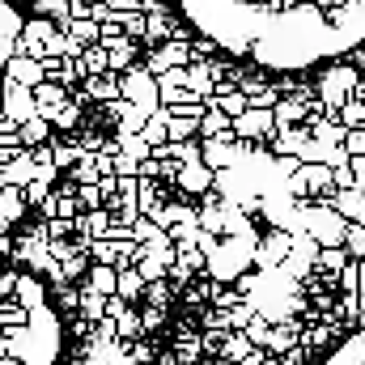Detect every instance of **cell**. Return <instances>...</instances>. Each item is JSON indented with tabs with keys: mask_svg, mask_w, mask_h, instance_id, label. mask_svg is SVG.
Returning <instances> with one entry per match:
<instances>
[{
	"mask_svg": "<svg viewBox=\"0 0 365 365\" xmlns=\"http://www.w3.org/2000/svg\"><path fill=\"white\" fill-rule=\"evenodd\" d=\"M200 327H204V331H230V323H225V310H217V306H204V310H200Z\"/></svg>",
	"mask_w": 365,
	"mask_h": 365,
	"instance_id": "obj_32",
	"label": "cell"
},
{
	"mask_svg": "<svg viewBox=\"0 0 365 365\" xmlns=\"http://www.w3.org/2000/svg\"><path fill=\"white\" fill-rule=\"evenodd\" d=\"M353 86H357V64H331L314 81V102L323 106V115H336L340 102L353 93Z\"/></svg>",
	"mask_w": 365,
	"mask_h": 365,
	"instance_id": "obj_1",
	"label": "cell"
},
{
	"mask_svg": "<svg viewBox=\"0 0 365 365\" xmlns=\"http://www.w3.org/2000/svg\"><path fill=\"white\" fill-rule=\"evenodd\" d=\"M86 289H93V293H115V268L90 259V268H86Z\"/></svg>",
	"mask_w": 365,
	"mask_h": 365,
	"instance_id": "obj_20",
	"label": "cell"
},
{
	"mask_svg": "<svg viewBox=\"0 0 365 365\" xmlns=\"http://www.w3.org/2000/svg\"><path fill=\"white\" fill-rule=\"evenodd\" d=\"M162 200H166L162 179H136V208H140V212H153Z\"/></svg>",
	"mask_w": 365,
	"mask_h": 365,
	"instance_id": "obj_19",
	"label": "cell"
},
{
	"mask_svg": "<svg viewBox=\"0 0 365 365\" xmlns=\"http://www.w3.org/2000/svg\"><path fill=\"white\" fill-rule=\"evenodd\" d=\"M175 179H179V191H182V195H191V200H195V195H204V191L212 187V170H208L204 162H182Z\"/></svg>",
	"mask_w": 365,
	"mask_h": 365,
	"instance_id": "obj_10",
	"label": "cell"
},
{
	"mask_svg": "<svg viewBox=\"0 0 365 365\" xmlns=\"http://www.w3.org/2000/svg\"><path fill=\"white\" fill-rule=\"evenodd\" d=\"M179 293H175V284L162 276V280H145V293H140V302H149V306H162V310H170V302H175Z\"/></svg>",
	"mask_w": 365,
	"mask_h": 365,
	"instance_id": "obj_18",
	"label": "cell"
},
{
	"mask_svg": "<svg viewBox=\"0 0 365 365\" xmlns=\"http://www.w3.org/2000/svg\"><path fill=\"white\" fill-rule=\"evenodd\" d=\"M195 136H200V140H238L230 115H221L217 106H204V115H200V123H195Z\"/></svg>",
	"mask_w": 365,
	"mask_h": 365,
	"instance_id": "obj_9",
	"label": "cell"
},
{
	"mask_svg": "<svg viewBox=\"0 0 365 365\" xmlns=\"http://www.w3.org/2000/svg\"><path fill=\"white\" fill-rule=\"evenodd\" d=\"M119 93H123L128 102H136L145 115L158 110V81H153V73H149L145 64H132V68L119 73Z\"/></svg>",
	"mask_w": 365,
	"mask_h": 365,
	"instance_id": "obj_2",
	"label": "cell"
},
{
	"mask_svg": "<svg viewBox=\"0 0 365 365\" xmlns=\"http://www.w3.org/2000/svg\"><path fill=\"white\" fill-rule=\"evenodd\" d=\"M115 21H119V30L128 34V38H145V9H128V13H115Z\"/></svg>",
	"mask_w": 365,
	"mask_h": 365,
	"instance_id": "obj_26",
	"label": "cell"
},
{
	"mask_svg": "<svg viewBox=\"0 0 365 365\" xmlns=\"http://www.w3.org/2000/svg\"><path fill=\"white\" fill-rule=\"evenodd\" d=\"M47 123H51V132H77V128H86V106H77L73 98H64V102L47 115Z\"/></svg>",
	"mask_w": 365,
	"mask_h": 365,
	"instance_id": "obj_11",
	"label": "cell"
},
{
	"mask_svg": "<svg viewBox=\"0 0 365 365\" xmlns=\"http://www.w3.org/2000/svg\"><path fill=\"white\" fill-rule=\"evenodd\" d=\"M30 93H34V110H38L43 119H47V115H51V110L68 98V90H64L60 81H47V77H43L38 86H30Z\"/></svg>",
	"mask_w": 365,
	"mask_h": 365,
	"instance_id": "obj_15",
	"label": "cell"
},
{
	"mask_svg": "<svg viewBox=\"0 0 365 365\" xmlns=\"http://www.w3.org/2000/svg\"><path fill=\"white\" fill-rule=\"evenodd\" d=\"M26 200H21V187H13V182H0V217L17 230L21 221H26Z\"/></svg>",
	"mask_w": 365,
	"mask_h": 365,
	"instance_id": "obj_14",
	"label": "cell"
},
{
	"mask_svg": "<svg viewBox=\"0 0 365 365\" xmlns=\"http://www.w3.org/2000/svg\"><path fill=\"white\" fill-rule=\"evenodd\" d=\"M361 340H365V331H361Z\"/></svg>",
	"mask_w": 365,
	"mask_h": 365,
	"instance_id": "obj_41",
	"label": "cell"
},
{
	"mask_svg": "<svg viewBox=\"0 0 365 365\" xmlns=\"http://www.w3.org/2000/svg\"><path fill=\"white\" fill-rule=\"evenodd\" d=\"M4 81H17V86H38L43 81V64L34 56H4Z\"/></svg>",
	"mask_w": 365,
	"mask_h": 365,
	"instance_id": "obj_8",
	"label": "cell"
},
{
	"mask_svg": "<svg viewBox=\"0 0 365 365\" xmlns=\"http://www.w3.org/2000/svg\"><path fill=\"white\" fill-rule=\"evenodd\" d=\"M336 119H340L344 128H365V102H361V98H353V93H349V98L340 102Z\"/></svg>",
	"mask_w": 365,
	"mask_h": 365,
	"instance_id": "obj_25",
	"label": "cell"
},
{
	"mask_svg": "<svg viewBox=\"0 0 365 365\" xmlns=\"http://www.w3.org/2000/svg\"><path fill=\"white\" fill-rule=\"evenodd\" d=\"M357 289L365 293V259H357Z\"/></svg>",
	"mask_w": 365,
	"mask_h": 365,
	"instance_id": "obj_38",
	"label": "cell"
},
{
	"mask_svg": "<svg viewBox=\"0 0 365 365\" xmlns=\"http://www.w3.org/2000/svg\"><path fill=\"white\" fill-rule=\"evenodd\" d=\"M13 302L34 310L38 302H47V289H43V276L30 272V268H17V284H13Z\"/></svg>",
	"mask_w": 365,
	"mask_h": 365,
	"instance_id": "obj_7",
	"label": "cell"
},
{
	"mask_svg": "<svg viewBox=\"0 0 365 365\" xmlns=\"http://www.w3.org/2000/svg\"><path fill=\"white\" fill-rule=\"evenodd\" d=\"M86 268H90V255H86V251H73L68 259H60V276H64V280L86 276Z\"/></svg>",
	"mask_w": 365,
	"mask_h": 365,
	"instance_id": "obj_31",
	"label": "cell"
},
{
	"mask_svg": "<svg viewBox=\"0 0 365 365\" xmlns=\"http://www.w3.org/2000/svg\"><path fill=\"white\" fill-rule=\"evenodd\" d=\"M182 68H187V64H175V68H162V73L153 77V81H158V106H175L182 93H187L182 90Z\"/></svg>",
	"mask_w": 365,
	"mask_h": 365,
	"instance_id": "obj_13",
	"label": "cell"
},
{
	"mask_svg": "<svg viewBox=\"0 0 365 365\" xmlns=\"http://www.w3.org/2000/svg\"><path fill=\"white\" fill-rule=\"evenodd\" d=\"M34 179V158H30V149H17L4 166H0V182H13V187H26V182Z\"/></svg>",
	"mask_w": 365,
	"mask_h": 365,
	"instance_id": "obj_12",
	"label": "cell"
},
{
	"mask_svg": "<svg viewBox=\"0 0 365 365\" xmlns=\"http://www.w3.org/2000/svg\"><path fill=\"white\" fill-rule=\"evenodd\" d=\"M64 30H68L81 47H86V43H98V21H93V17H86V13H73V17L64 21Z\"/></svg>",
	"mask_w": 365,
	"mask_h": 365,
	"instance_id": "obj_23",
	"label": "cell"
},
{
	"mask_svg": "<svg viewBox=\"0 0 365 365\" xmlns=\"http://www.w3.org/2000/svg\"><path fill=\"white\" fill-rule=\"evenodd\" d=\"M43 230H47V238H73V221L68 217H47Z\"/></svg>",
	"mask_w": 365,
	"mask_h": 365,
	"instance_id": "obj_34",
	"label": "cell"
},
{
	"mask_svg": "<svg viewBox=\"0 0 365 365\" xmlns=\"http://www.w3.org/2000/svg\"><path fill=\"white\" fill-rule=\"evenodd\" d=\"M98 43L106 47V68H110V73L132 68V64H136V56H140V43H136V38H128L123 30H119V34H110V38H98Z\"/></svg>",
	"mask_w": 365,
	"mask_h": 365,
	"instance_id": "obj_4",
	"label": "cell"
},
{
	"mask_svg": "<svg viewBox=\"0 0 365 365\" xmlns=\"http://www.w3.org/2000/svg\"><path fill=\"white\" fill-rule=\"evenodd\" d=\"M132 268L140 272V280H162V276H166V264H162V259H158L153 251H140Z\"/></svg>",
	"mask_w": 365,
	"mask_h": 365,
	"instance_id": "obj_28",
	"label": "cell"
},
{
	"mask_svg": "<svg viewBox=\"0 0 365 365\" xmlns=\"http://www.w3.org/2000/svg\"><path fill=\"white\" fill-rule=\"evenodd\" d=\"M191 56H195V60H208V56H217V38H212V34H204V38H191Z\"/></svg>",
	"mask_w": 365,
	"mask_h": 365,
	"instance_id": "obj_36",
	"label": "cell"
},
{
	"mask_svg": "<svg viewBox=\"0 0 365 365\" xmlns=\"http://www.w3.org/2000/svg\"><path fill=\"white\" fill-rule=\"evenodd\" d=\"M306 115H310V102H306V98H297V93H280V98L272 102V123H276V128L306 123Z\"/></svg>",
	"mask_w": 365,
	"mask_h": 365,
	"instance_id": "obj_6",
	"label": "cell"
},
{
	"mask_svg": "<svg viewBox=\"0 0 365 365\" xmlns=\"http://www.w3.org/2000/svg\"><path fill=\"white\" fill-rule=\"evenodd\" d=\"M349 166H353V179H357V187L365 191V153H357V158H349Z\"/></svg>",
	"mask_w": 365,
	"mask_h": 365,
	"instance_id": "obj_37",
	"label": "cell"
},
{
	"mask_svg": "<svg viewBox=\"0 0 365 365\" xmlns=\"http://www.w3.org/2000/svg\"><path fill=\"white\" fill-rule=\"evenodd\" d=\"M128 353H132L140 365H153V357H158V344H145V340L136 336V340H128Z\"/></svg>",
	"mask_w": 365,
	"mask_h": 365,
	"instance_id": "obj_33",
	"label": "cell"
},
{
	"mask_svg": "<svg viewBox=\"0 0 365 365\" xmlns=\"http://www.w3.org/2000/svg\"><path fill=\"white\" fill-rule=\"evenodd\" d=\"M340 145L349 149V158L365 153V128H344V140H340Z\"/></svg>",
	"mask_w": 365,
	"mask_h": 365,
	"instance_id": "obj_35",
	"label": "cell"
},
{
	"mask_svg": "<svg viewBox=\"0 0 365 365\" xmlns=\"http://www.w3.org/2000/svg\"><path fill=\"white\" fill-rule=\"evenodd\" d=\"M242 158V140H200V162L208 170H230Z\"/></svg>",
	"mask_w": 365,
	"mask_h": 365,
	"instance_id": "obj_5",
	"label": "cell"
},
{
	"mask_svg": "<svg viewBox=\"0 0 365 365\" xmlns=\"http://www.w3.org/2000/svg\"><path fill=\"white\" fill-rule=\"evenodd\" d=\"M0 306H4V297H0Z\"/></svg>",
	"mask_w": 365,
	"mask_h": 365,
	"instance_id": "obj_40",
	"label": "cell"
},
{
	"mask_svg": "<svg viewBox=\"0 0 365 365\" xmlns=\"http://www.w3.org/2000/svg\"><path fill=\"white\" fill-rule=\"evenodd\" d=\"M47 136H51V123H47L43 115H30L26 123H17V140H21L26 149H30V145H43Z\"/></svg>",
	"mask_w": 365,
	"mask_h": 365,
	"instance_id": "obj_17",
	"label": "cell"
},
{
	"mask_svg": "<svg viewBox=\"0 0 365 365\" xmlns=\"http://www.w3.org/2000/svg\"><path fill=\"white\" fill-rule=\"evenodd\" d=\"M110 319H115V336H119V340H136V336H140V314H136L132 306H123V310L110 314Z\"/></svg>",
	"mask_w": 365,
	"mask_h": 365,
	"instance_id": "obj_24",
	"label": "cell"
},
{
	"mask_svg": "<svg viewBox=\"0 0 365 365\" xmlns=\"http://www.w3.org/2000/svg\"><path fill=\"white\" fill-rule=\"evenodd\" d=\"M162 323H166V310L145 302V310H140V336H153V331H162Z\"/></svg>",
	"mask_w": 365,
	"mask_h": 365,
	"instance_id": "obj_29",
	"label": "cell"
},
{
	"mask_svg": "<svg viewBox=\"0 0 365 365\" xmlns=\"http://www.w3.org/2000/svg\"><path fill=\"white\" fill-rule=\"evenodd\" d=\"M77 310H81L90 323H98V319L106 314V293H93V289L81 284V289H77Z\"/></svg>",
	"mask_w": 365,
	"mask_h": 365,
	"instance_id": "obj_21",
	"label": "cell"
},
{
	"mask_svg": "<svg viewBox=\"0 0 365 365\" xmlns=\"http://www.w3.org/2000/svg\"><path fill=\"white\" fill-rule=\"evenodd\" d=\"M9 251H13V238H9V234H0V255H9Z\"/></svg>",
	"mask_w": 365,
	"mask_h": 365,
	"instance_id": "obj_39",
	"label": "cell"
},
{
	"mask_svg": "<svg viewBox=\"0 0 365 365\" xmlns=\"http://www.w3.org/2000/svg\"><path fill=\"white\" fill-rule=\"evenodd\" d=\"M230 123H234V136H238V140H247V145L268 140V136L276 132L272 106H251V102H247V110H242V115H234Z\"/></svg>",
	"mask_w": 365,
	"mask_h": 365,
	"instance_id": "obj_3",
	"label": "cell"
},
{
	"mask_svg": "<svg viewBox=\"0 0 365 365\" xmlns=\"http://www.w3.org/2000/svg\"><path fill=\"white\" fill-rule=\"evenodd\" d=\"M340 247H344L353 259H365V225L361 221H349V225H344V242H340Z\"/></svg>",
	"mask_w": 365,
	"mask_h": 365,
	"instance_id": "obj_27",
	"label": "cell"
},
{
	"mask_svg": "<svg viewBox=\"0 0 365 365\" xmlns=\"http://www.w3.org/2000/svg\"><path fill=\"white\" fill-rule=\"evenodd\" d=\"M268 327H272V323H268V319H264V314L255 310V314H251V323L242 327V336H247V340H251L255 349H264V340H268Z\"/></svg>",
	"mask_w": 365,
	"mask_h": 365,
	"instance_id": "obj_30",
	"label": "cell"
},
{
	"mask_svg": "<svg viewBox=\"0 0 365 365\" xmlns=\"http://www.w3.org/2000/svg\"><path fill=\"white\" fill-rule=\"evenodd\" d=\"M255 344L242 336V331H225V340H221V349H217V357H225V361H242L247 353H251Z\"/></svg>",
	"mask_w": 365,
	"mask_h": 365,
	"instance_id": "obj_22",
	"label": "cell"
},
{
	"mask_svg": "<svg viewBox=\"0 0 365 365\" xmlns=\"http://www.w3.org/2000/svg\"><path fill=\"white\" fill-rule=\"evenodd\" d=\"M140 293H145V280L136 268H115V297H123V302H140Z\"/></svg>",
	"mask_w": 365,
	"mask_h": 365,
	"instance_id": "obj_16",
	"label": "cell"
}]
</instances>
